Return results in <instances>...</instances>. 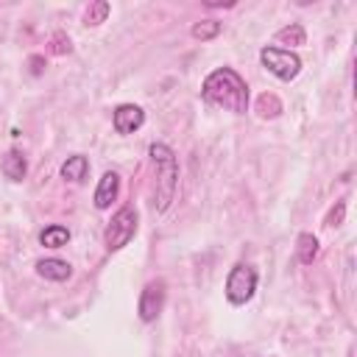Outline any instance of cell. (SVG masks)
<instances>
[{
	"label": "cell",
	"instance_id": "1",
	"mask_svg": "<svg viewBox=\"0 0 357 357\" xmlns=\"http://www.w3.org/2000/svg\"><path fill=\"white\" fill-rule=\"evenodd\" d=\"M201 98L223 112H231V114H245L248 112V100H251V92H248V84L245 78L231 70V67H218L212 70L204 81H201Z\"/></svg>",
	"mask_w": 357,
	"mask_h": 357
},
{
	"label": "cell",
	"instance_id": "2",
	"mask_svg": "<svg viewBox=\"0 0 357 357\" xmlns=\"http://www.w3.org/2000/svg\"><path fill=\"white\" fill-rule=\"evenodd\" d=\"M148 156L153 162L156 170V181H153V209L156 212H167V206L176 198L178 190V159L173 153L170 145L165 142H151L148 145Z\"/></svg>",
	"mask_w": 357,
	"mask_h": 357
},
{
	"label": "cell",
	"instance_id": "3",
	"mask_svg": "<svg viewBox=\"0 0 357 357\" xmlns=\"http://www.w3.org/2000/svg\"><path fill=\"white\" fill-rule=\"evenodd\" d=\"M137 226H139L137 209H134L131 204L120 206V209L112 215V220L106 223V231H103V245H106V251H120V248H126V245L134 240Z\"/></svg>",
	"mask_w": 357,
	"mask_h": 357
},
{
	"label": "cell",
	"instance_id": "4",
	"mask_svg": "<svg viewBox=\"0 0 357 357\" xmlns=\"http://www.w3.org/2000/svg\"><path fill=\"white\" fill-rule=\"evenodd\" d=\"M257 282H259V276L248 262H234L229 276H226V284H223V293H226L229 304L243 307L245 301H251L254 293H257Z\"/></svg>",
	"mask_w": 357,
	"mask_h": 357
},
{
	"label": "cell",
	"instance_id": "5",
	"mask_svg": "<svg viewBox=\"0 0 357 357\" xmlns=\"http://www.w3.org/2000/svg\"><path fill=\"white\" fill-rule=\"evenodd\" d=\"M259 61H262V67H265L271 75H276L279 81H293V78L301 73V59H298L293 50H287V47L265 45V47L259 50Z\"/></svg>",
	"mask_w": 357,
	"mask_h": 357
},
{
	"label": "cell",
	"instance_id": "6",
	"mask_svg": "<svg viewBox=\"0 0 357 357\" xmlns=\"http://www.w3.org/2000/svg\"><path fill=\"white\" fill-rule=\"evenodd\" d=\"M167 301V284L165 279H151L142 290H139V301H137V315L142 324H153Z\"/></svg>",
	"mask_w": 357,
	"mask_h": 357
},
{
	"label": "cell",
	"instance_id": "7",
	"mask_svg": "<svg viewBox=\"0 0 357 357\" xmlns=\"http://www.w3.org/2000/svg\"><path fill=\"white\" fill-rule=\"evenodd\" d=\"M112 126L117 134H134L145 126V112L137 103H120L112 112Z\"/></svg>",
	"mask_w": 357,
	"mask_h": 357
},
{
	"label": "cell",
	"instance_id": "8",
	"mask_svg": "<svg viewBox=\"0 0 357 357\" xmlns=\"http://www.w3.org/2000/svg\"><path fill=\"white\" fill-rule=\"evenodd\" d=\"M117 195H120V176L114 173V170H106L103 176H100V181H98V187H95V209H109L114 201H117Z\"/></svg>",
	"mask_w": 357,
	"mask_h": 357
},
{
	"label": "cell",
	"instance_id": "9",
	"mask_svg": "<svg viewBox=\"0 0 357 357\" xmlns=\"http://www.w3.org/2000/svg\"><path fill=\"white\" fill-rule=\"evenodd\" d=\"M33 268H36V273H39L42 279H47V282H67V279L73 276V265L64 262V259H59V257H45V259H39Z\"/></svg>",
	"mask_w": 357,
	"mask_h": 357
},
{
	"label": "cell",
	"instance_id": "10",
	"mask_svg": "<svg viewBox=\"0 0 357 357\" xmlns=\"http://www.w3.org/2000/svg\"><path fill=\"white\" fill-rule=\"evenodd\" d=\"M0 170H3V176H6L8 181H22V178H25V173H28L25 153H22V151H17V148L6 151V156H3V162H0Z\"/></svg>",
	"mask_w": 357,
	"mask_h": 357
},
{
	"label": "cell",
	"instance_id": "11",
	"mask_svg": "<svg viewBox=\"0 0 357 357\" xmlns=\"http://www.w3.org/2000/svg\"><path fill=\"white\" fill-rule=\"evenodd\" d=\"M86 176H89V159L84 153H73V156L64 159V165H61V178L64 181L81 184V181H86Z\"/></svg>",
	"mask_w": 357,
	"mask_h": 357
},
{
	"label": "cell",
	"instance_id": "12",
	"mask_svg": "<svg viewBox=\"0 0 357 357\" xmlns=\"http://www.w3.org/2000/svg\"><path fill=\"white\" fill-rule=\"evenodd\" d=\"M70 229L67 226H61V223H50V226H45L42 231H39V243L45 245V248H64L67 243H70Z\"/></svg>",
	"mask_w": 357,
	"mask_h": 357
},
{
	"label": "cell",
	"instance_id": "13",
	"mask_svg": "<svg viewBox=\"0 0 357 357\" xmlns=\"http://www.w3.org/2000/svg\"><path fill=\"white\" fill-rule=\"evenodd\" d=\"M318 237L315 234H310V231H301L298 237H296V259L301 262V265H312L315 262V257H318Z\"/></svg>",
	"mask_w": 357,
	"mask_h": 357
},
{
	"label": "cell",
	"instance_id": "14",
	"mask_svg": "<svg viewBox=\"0 0 357 357\" xmlns=\"http://www.w3.org/2000/svg\"><path fill=\"white\" fill-rule=\"evenodd\" d=\"M273 39H276L279 45H290V47H298V45H304V42H307V33H304V28H301L298 22H290V25L279 28ZM290 47H287V50H290Z\"/></svg>",
	"mask_w": 357,
	"mask_h": 357
},
{
	"label": "cell",
	"instance_id": "15",
	"mask_svg": "<svg viewBox=\"0 0 357 357\" xmlns=\"http://www.w3.org/2000/svg\"><path fill=\"white\" fill-rule=\"evenodd\" d=\"M220 31H223V22H218V20H201V22H195V25L190 28L192 39H201V42L215 39Z\"/></svg>",
	"mask_w": 357,
	"mask_h": 357
},
{
	"label": "cell",
	"instance_id": "16",
	"mask_svg": "<svg viewBox=\"0 0 357 357\" xmlns=\"http://www.w3.org/2000/svg\"><path fill=\"white\" fill-rule=\"evenodd\" d=\"M257 112H259V117H279L282 114V100L273 92H265L257 100Z\"/></svg>",
	"mask_w": 357,
	"mask_h": 357
},
{
	"label": "cell",
	"instance_id": "17",
	"mask_svg": "<svg viewBox=\"0 0 357 357\" xmlns=\"http://www.w3.org/2000/svg\"><path fill=\"white\" fill-rule=\"evenodd\" d=\"M109 11H112V6H109L106 0H98V3H92V6L84 11V22H86V25H100V22L109 17Z\"/></svg>",
	"mask_w": 357,
	"mask_h": 357
},
{
	"label": "cell",
	"instance_id": "18",
	"mask_svg": "<svg viewBox=\"0 0 357 357\" xmlns=\"http://www.w3.org/2000/svg\"><path fill=\"white\" fill-rule=\"evenodd\" d=\"M343 212H346V201H337V209L332 206V209H329V215H326V226H340Z\"/></svg>",
	"mask_w": 357,
	"mask_h": 357
},
{
	"label": "cell",
	"instance_id": "19",
	"mask_svg": "<svg viewBox=\"0 0 357 357\" xmlns=\"http://www.w3.org/2000/svg\"><path fill=\"white\" fill-rule=\"evenodd\" d=\"M31 64H33V70H31V73H33V75H39V73H42V67H39V64H42V59H39V56H33V59H31Z\"/></svg>",
	"mask_w": 357,
	"mask_h": 357
}]
</instances>
